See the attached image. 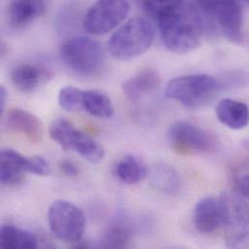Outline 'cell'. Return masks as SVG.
Here are the masks:
<instances>
[{
    "mask_svg": "<svg viewBox=\"0 0 249 249\" xmlns=\"http://www.w3.org/2000/svg\"><path fill=\"white\" fill-rule=\"evenodd\" d=\"M166 49L177 54L188 53L202 43L205 22L199 9L182 4L157 22Z\"/></svg>",
    "mask_w": 249,
    "mask_h": 249,
    "instance_id": "1",
    "label": "cell"
},
{
    "mask_svg": "<svg viewBox=\"0 0 249 249\" xmlns=\"http://www.w3.org/2000/svg\"><path fill=\"white\" fill-rule=\"evenodd\" d=\"M60 58L73 74L83 78H92L103 70L106 55L99 41L89 36L80 35L62 43Z\"/></svg>",
    "mask_w": 249,
    "mask_h": 249,
    "instance_id": "2",
    "label": "cell"
},
{
    "mask_svg": "<svg viewBox=\"0 0 249 249\" xmlns=\"http://www.w3.org/2000/svg\"><path fill=\"white\" fill-rule=\"evenodd\" d=\"M221 90L219 81L207 74H191L171 80L166 87L167 98L189 109L209 106Z\"/></svg>",
    "mask_w": 249,
    "mask_h": 249,
    "instance_id": "3",
    "label": "cell"
},
{
    "mask_svg": "<svg viewBox=\"0 0 249 249\" xmlns=\"http://www.w3.org/2000/svg\"><path fill=\"white\" fill-rule=\"evenodd\" d=\"M154 29L144 18H133L109 39L108 52L118 60H132L144 53L152 45Z\"/></svg>",
    "mask_w": 249,
    "mask_h": 249,
    "instance_id": "4",
    "label": "cell"
},
{
    "mask_svg": "<svg viewBox=\"0 0 249 249\" xmlns=\"http://www.w3.org/2000/svg\"><path fill=\"white\" fill-rule=\"evenodd\" d=\"M168 139L172 148L181 155L212 154L218 150V139L204 128L188 122L171 125Z\"/></svg>",
    "mask_w": 249,
    "mask_h": 249,
    "instance_id": "5",
    "label": "cell"
},
{
    "mask_svg": "<svg viewBox=\"0 0 249 249\" xmlns=\"http://www.w3.org/2000/svg\"><path fill=\"white\" fill-rule=\"evenodd\" d=\"M48 222L54 237L69 244L82 241L87 224L83 211L65 200H56L51 205Z\"/></svg>",
    "mask_w": 249,
    "mask_h": 249,
    "instance_id": "6",
    "label": "cell"
},
{
    "mask_svg": "<svg viewBox=\"0 0 249 249\" xmlns=\"http://www.w3.org/2000/svg\"><path fill=\"white\" fill-rule=\"evenodd\" d=\"M128 0H96L83 18L85 31L101 36L116 29L130 13Z\"/></svg>",
    "mask_w": 249,
    "mask_h": 249,
    "instance_id": "7",
    "label": "cell"
},
{
    "mask_svg": "<svg viewBox=\"0 0 249 249\" xmlns=\"http://www.w3.org/2000/svg\"><path fill=\"white\" fill-rule=\"evenodd\" d=\"M224 197L227 208V247L249 249V203L242 196Z\"/></svg>",
    "mask_w": 249,
    "mask_h": 249,
    "instance_id": "8",
    "label": "cell"
},
{
    "mask_svg": "<svg viewBox=\"0 0 249 249\" xmlns=\"http://www.w3.org/2000/svg\"><path fill=\"white\" fill-rule=\"evenodd\" d=\"M194 225L196 229L206 235L213 234L226 226L227 208L224 195L220 198H202L194 209Z\"/></svg>",
    "mask_w": 249,
    "mask_h": 249,
    "instance_id": "9",
    "label": "cell"
},
{
    "mask_svg": "<svg viewBox=\"0 0 249 249\" xmlns=\"http://www.w3.org/2000/svg\"><path fill=\"white\" fill-rule=\"evenodd\" d=\"M212 17L222 35L234 44L243 41L244 16L238 0H223L207 15Z\"/></svg>",
    "mask_w": 249,
    "mask_h": 249,
    "instance_id": "10",
    "label": "cell"
},
{
    "mask_svg": "<svg viewBox=\"0 0 249 249\" xmlns=\"http://www.w3.org/2000/svg\"><path fill=\"white\" fill-rule=\"evenodd\" d=\"M161 85V77L154 68H144L137 72L122 84L125 97L137 103L142 98L154 93Z\"/></svg>",
    "mask_w": 249,
    "mask_h": 249,
    "instance_id": "11",
    "label": "cell"
},
{
    "mask_svg": "<svg viewBox=\"0 0 249 249\" xmlns=\"http://www.w3.org/2000/svg\"><path fill=\"white\" fill-rule=\"evenodd\" d=\"M45 12V0H12L7 11L8 24L15 30L26 28Z\"/></svg>",
    "mask_w": 249,
    "mask_h": 249,
    "instance_id": "12",
    "label": "cell"
},
{
    "mask_svg": "<svg viewBox=\"0 0 249 249\" xmlns=\"http://www.w3.org/2000/svg\"><path fill=\"white\" fill-rule=\"evenodd\" d=\"M51 77L52 74L49 70L31 63L19 64L11 72L12 84L18 90L24 93L33 92L47 83Z\"/></svg>",
    "mask_w": 249,
    "mask_h": 249,
    "instance_id": "13",
    "label": "cell"
},
{
    "mask_svg": "<svg viewBox=\"0 0 249 249\" xmlns=\"http://www.w3.org/2000/svg\"><path fill=\"white\" fill-rule=\"evenodd\" d=\"M6 122L12 130L23 135L31 142L42 141L43 125L32 113L18 108H12L7 113Z\"/></svg>",
    "mask_w": 249,
    "mask_h": 249,
    "instance_id": "14",
    "label": "cell"
},
{
    "mask_svg": "<svg viewBox=\"0 0 249 249\" xmlns=\"http://www.w3.org/2000/svg\"><path fill=\"white\" fill-rule=\"evenodd\" d=\"M218 121L233 130H241L249 124V106L241 101L226 98L215 109Z\"/></svg>",
    "mask_w": 249,
    "mask_h": 249,
    "instance_id": "15",
    "label": "cell"
},
{
    "mask_svg": "<svg viewBox=\"0 0 249 249\" xmlns=\"http://www.w3.org/2000/svg\"><path fill=\"white\" fill-rule=\"evenodd\" d=\"M66 150H73L85 160L93 164L99 163L105 156L104 147L91 136L78 130L76 127L69 137Z\"/></svg>",
    "mask_w": 249,
    "mask_h": 249,
    "instance_id": "16",
    "label": "cell"
},
{
    "mask_svg": "<svg viewBox=\"0 0 249 249\" xmlns=\"http://www.w3.org/2000/svg\"><path fill=\"white\" fill-rule=\"evenodd\" d=\"M148 176L151 187L160 193L172 195L177 193L180 187L179 175L168 164L154 165Z\"/></svg>",
    "mask_w": 249,
    "mask_h": 249,
    "instance_id": "17",
    "label": "cell"
},
{
    "mask_svg": "<svg viewBox=\"0 0 249 249\" xmlns=\"http://www.w3.org/2000/svg\"><path fill=\"white\" fill-rule=\"evenodd\" d=\"M115 173L126 184H136L146 177L147 169L140 157L127 154L117 163Z\"/></svg>",
    "mask_w": 249,
    "mask_h": 249,
    "instance_id": "18",
    "label": "cell"
},
{
    "mask_svg": "<svg viewBox=\"0 0 249 249\" xmlns=\"http://www.w3.org/2000/svg\"><path fill=\"white\" fill-rule=\"evenodd\" d=\"M1 248L4 249H32L38 247L37 238L30 232L13 225L1 228Z\"/></svg>",
    "mask_w": 249,
    "mask_h": 249,
    "instance_id": "19",
    "label": "cell"
},
{
    "mask_svg": "<svg viewBox=\"0 0 249 249\" xmlns=\"http://www.w3.org/2000/svg\"><path fill=\"white\" fill-rule=\"evenodd\" d=\"M83 108L90 116L99 119H108L114 115V105L111 98L98 89L85 90Z\"/></svg>",
    "mask_w": 249,
    "mask_h": 249,
    "instance_id": "20",
    "label": "cell"
},
{
    "mask_svg": "<svg viewBox=\"0 0 249 249\" xmlns=\"http://www.w3.org/2000/svg\"><path fill=\"white\" fill-rule=\"evenodd\" d=\"M132 240V230L123 220L112 223L102 235L99 246L103 249H125Z\"/></svg>",
    "mask_w": 249,
    "mask_h": 249,
    "instance_id": "21",
    "label": "cell"
},
{
    "mask_svg": "<svg viewBox=\"0 0 249 249\" xmlns=\"http://www.w3.org/2000/svg\"><path fill=\"white\" fill-rule=\"evenodd\" d=\"M182 4L183 0H144L142 3L145 13L155 22L178 9Z\"/></svg>",
    "mask_w": 249,
    "mask_h": 249,
    "instance_id": "22",
    "label": "cell"
},
{
    "mask_svg": "<svg viewBox=\"0 0 249 249\" xmlns=\"http://www.w3.org/2000/svg\"><path fill=\"white\" fill-rule=\"evenodd\" d=\"M84 93L85 90L74 87L62 88L58 92V104L63 110L67 112L76 111L80 108H83Z\"/></svg>",
    "mask_w": 249,
    "mask_h": 249,
    "instance_id": "23",
    "label": "cell"
},
{
    "mask_svg": "<svg viewBox=\"0 0 249 249\" xmlns=\"http://www.w3.org/2000/svg\"><path fill=\"white\" fill-rule=\"evenodd\" d=\"M75 128L72 123L64 119H57L50 126V136L63 149H66L67 142L72 130Z\"/></svg>",
    "mask_w": 249,
    "mask_h": 249,
    "instance_id": "24",
    "label": "cell"
},
{
    "mask_svg": "<svg viewBox=\"0 0 249 249\" xmlns=\"http://www.w3.org/2000/svg\"><path fill=\"white\" fill-rule=\"evenodd\" d=\"M218 81L220 83L221 89H242L249 86V74L244 71H234L225 74L223 78Z\"/></svg>",
    "mask_w": 249,
    "mask_h": 249,
    "instance_id": "25",
    "label": "cell"
},
{
    "mask_svg": "<svg viewBox=\"0 0 249 249\" xmlns=\"http://www.w3.org/2000/svg\"><path fill=\"white\" fill-rule=\"evenodd\" d=\"M0 178H1V182L4 185L7 186H18L20 185L23 180H24V174L21 171H18L17 169H14L12 167H9L7 165L1 164V169H0Z\"/></svg>",
    "mask_w": 249,
    "mask_h": 249,
    "instance_id": "26",
    "label": "cell"
},
{
    "mask_svg": "<svg viewBox=\"0 0 249 249\" xmlns=\"http://www.w3.org/2000/svg\"><path fill=\"white\" fill-rule=\"evenodd\" d=\"M51 172L50 165L48 162L41 156H33L29 157V166H28V173L45 177L48 176Z\"/></svg>",
    "mask_w": 249,
    "mask_h": 249,
    "instance_id": "27",
    "label": "cell"
},
{
    "mask_svg": "<svg viewBox=\"0 0 249 249\" xmlns=\"http://www.w3.org/2000/svg\"><path fill=\"white\" fill-rule=\"evenodd\" d=\"M235 189L240 196L249 199V174L240 177L236 180Z\"/></svg>",
    "mask_w": 249,
    "mask_h": 249,
    "instance_id": "28",
    "label": "cell"
},
{
    "mask_svg": "<svg viewBox=\"0 0 249 249\" xmlns=\"http://www.w3.org/2000/svg\"><path fill=\"white\" fill-rule=\"evenodd\" d=\"M60 170L65 176L69 178H76L79 176L80 173V170L77 167V165L70 160H63L60 163Z\"/></svg>",
    "mask_w": 249,
    "mask_h": 249,
    "instance_id": "29",
    "label": "cell"
},
{
    "mask_svg": "<svg viewBox=\"0 0 249 249\" xmlns=\"http://www.w3.org/2000/svg\"><path fill=\"white\" fill-rule=\"evenodd\" d=\"M6 100H7V90L2 86L1 89H0V107H1V113H3L4 110H5Z\"/></svg>",
    "mask_w": 249,
    "mask_h": 249,
    "instance_id": "30",
    "label": "cell"
},
{
    "mask_svg": "<svg viewBox=\"0 0 249 249\" xmlns=\"http://www.w3.org/2000/svg\"><path fill=\"white\" fill-rule=\"evenodd\" d=\"M244 1H246V2H247V3H249V0H244Z\"/></svg>",
    "mask_w": 249,
    "mask_h": 249,
    "instance_id": "31",
    "label": "cell"
},
{
    "mask_svg": "<svg viewBox=\"0 0 249 249\" xmlns=\"http://www.w3.org/2000/svg\"><path fill=\"white\" fill-rule=\"evenodd\" d=\"M140 1H142V2H143V1H144V0H140Z\"/></svg>",
    "mask_w": 249,
    "mask_h": 249,
    "instance_id": "32",
    "label": "cell"
}]
</instances>
